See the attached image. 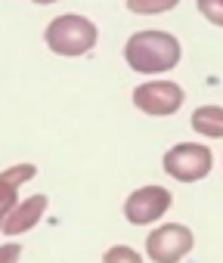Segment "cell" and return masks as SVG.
<instances>
[{
	"label": "cell",
	"instance_id": "obj_1",
	"mask_svg": "<svg viewBox=\"0 0 223 263\" xmlns=\"http://www.w3.org/2000/svg\"><path fill=\"white\" fill-rule=\"evenodd\" d=\"M180 41L161 28H143L124 44V62L140 74H164L180 65Z\"/></svg>",
	"mask_w": 223,
	"mask_h": 263
},
{
	"label": "cell",
	"instance_id": "obj_2",
	"mask_svg": "<svg viewBox=\"0 0 223 263\" xmlns=\"http://www.w3.org/2000/svg\"><path fill=\"white\" fill-rule=\"evenodd\" d=\"M44 41L47 47L56 53V56H84L96 47L99 41V28L87 19V16H78V13H65V16H56L47 31H44Z\"/></svg>",
	"mask_w": 223,
	"mask_h": 263
},
{
	"label": "cell",
	"instance_id": "obj_3",
	"mask_svg": "<svg viewBox=\"0 0 223 263\" xmlns=\"http://www.w3.org/2000/svg\"><path fill=\"white\" fill-rule=\"evenodd\" d=\"M164 174L177 183H198L211 174L214 155L205 143H177L164 152Z\"/></svg>",
	"mask_w": 223,
	"mask_h": 263
},
{
	"label": "cell",
	"instance_id": "obj_4",
	"mask_svg": "<svg viewBox=\"0 0 223 263\" xmlns=\"http://www.w3.org/2000/svg\"><path fill=\"white\" fill-rule=\"evenodd\" d=\"M195 245V235L183 223H161L146 235V257L155 263H180Z\"/></svg>",
	"mask_w": 223,
	"mask_h": 263
},
{
	"label": "cell",
	"instance_id": "obj_5",
	"mask_svg": "<svg viewBox=\"0 0 223 263\" xmlns=\"http://www.w3.org/2000/svg\"><path fill=\"white\" fill-rule=\"evenodd\" d=\"M183 99H186L183 87L174 84V81H164V78L146 81V84H140L134 90V105L143 115H152V118H168V115L180 111Z\"/></svg>",
	"mask_w": 223,
	"mask_h": 263
},
{
	"label": "cell",
	"instance_id": "obj_6",
	"mask_svg": "<svg viewBox=\"0 0 223 263\" xmlns=\"http://www.w3.org/2000/svg\"><path fill=\"white\" fill-rule=\"evenodd\" d=\"M171 201H174V195L164 186H140L137 192L127 195L124 217L134 226H149V223H158L171 211Z\"/></svg>",
	"mask_w": 223,
	"mask_h": 263
},
{
	"label": "cell",
	"instance_id": "obj_7",
	"mask_svg": "<svg viewBox=\"0 0 223 263\" xmlns=\"http://www.w3.org/2000/svg\"><path fill=\"white\" fill-rule=\"evenodd\" d=\"M47 195H31V198H22L16 208H13V214L7 217V223H4V235H22V232H28V229H34L41 220H44V214H47Z\"/></svg>",
	"mask_w": 223,
	"mask_h": 263
},
{
	"label": "cell",
	"instance_id": "obj_8",
	"mask_svg": "<svg viewBox=\"0 0 223 263\" xmlns=\"http://www.w3.org/2000/svg\"><path fill=\"white\" fill-rule=\"evenodd\" d=\"M192 130L198 137L223 140V105H198L192 111Z\"/></svg>",
	"mask_w": 223,
	"mask_h": 263
},
{
	"label": "cell",
	"instance_id": "obj_9",
	"mask_svg": "<svg viewBox=\"0 0 223 263\" xmlns=\"http://www.w3.org/2000/svg\"><path fill=\"white\" fill-rule=\"evenodd\" d=\"M16 204H19V186L0 171V229H4V223H7V217L13 214Z\"/></svg>",
	"mask_w": 223,
	"mask_h": 263
},
{
	"label": "cell",
	"instance_id": "obj_10",
	"mask_svg": "<svg viewBox=\"0 0 223 263\" xmlns=\"http://www.w3.org/2000/svg\"><path fill=\"white\" fill-rule=\"evenodd\" d=\"M180 0H127V13L134 16H161L171 13Z\"/></svg>",
	"mask_w": 223,
	"mask_h": 263
},
{
	"label": "cell",
	"instance_id": "obj_11",
	"mask_svg": "<svg viewBox=\"0 0 223 263\" xmlns=\"http://www.w3.org/2000/svg\"><path fill=\"white\" fill-rule=\"evenodd\" d=\"M102 263H146L140 251L127 248V245H115V248H108L102 254Z\"/></svg>",
	"mask_w": 223,
	"mask_h": 263
},
{
	"label": "cell",
	"instance_id": "obj_12",
	"mask_svg": "<svg viewBox=\"0 0 223 263\" xmlns=\"http://www.w3.org/2000/svg\"><path fill=\"white\" fill-rule=\"evenodd\" d=\"M198 13L211 22L223 28V0H198Z\"/></svg>",
	"mask_w": 223,
	"mask_h": 263
},
{
	"label": "cell",
	"instance_id": "obj_13",
	"mask_svg": "<svg viewBox=\"0 0 223 263\" xmlns=\"http://www.w3.org/2000/svg\"><path fill=\"white\" fill-rule=\"evenodd\" d=\"M31 4H38V7H50V4H56V0H31Z\"/></svg>",
	"mask_w": 223,
	"mask_h": 263
}]
</instances>
